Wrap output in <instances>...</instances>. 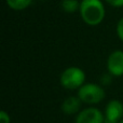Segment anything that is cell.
I'll list each match as a JSON object with an SVG mask.
<instances>
[{
    "instance_id": "6da1fadb",
    "label": "cell",
    "mask_w": 123,
    "mask_h": 123,
    "mask_svg": "<svg viewBox=\"0 0 123 123\" xmlns=\"http://www.w3.org/2000/svg\"><path fill=\"white\" fill-rule=\"evenodd\" d=\"M79 12L82 21L89 26L99 25L106 15L102 0H81Z\"/></svg>"
},
{
    "instance_id": "7c38bea8",
    "label": "cell",
    "mask_w": 123,
    "mask_h": 123,
    "mask_svg": "<svg viewBox=\"0 0 123 123\" xmlns=\"http://www.w3.org/2000/svg\"><path fill=\"white\" fill-rule=\"evenodd\" d=\"M109 6H115V8H121L123 6V0H105Z\"/></svg>"
},
{
    "instance_id": "9a60e30c",
    "label": "cell",
    "mask_w": 123,
    "mask_h": 123,
    "mask_svg": "<svg viewBox=\"0 0 123 123\" xmlns=\"http://www.w3.org/2000/svg\"><path fill=\"white\" fill-rule=\"evenodd\" d=\"M40 1H45V0H40Z\"/></svg>"
},
{
    "instance_id": "4fadbf2b",
    "label": "cell",
    "mask_w": 123,
    "mask_h": 123,
    "mask_svg": "<svg viewBox=\"0 0 123 123\" xmlns=\"http://www.w3.org/2000/svg\"><path fill=\"white\" fill-rule=\"evenodd\" d=\"M111 74H106V76H104L102 78V84H104V85H106V84H109V83L111 82Z\"/></svg>"
},
{
    "instance_id": "5bb4252c",
    "label": "cell",
    "mask_w": 123,
    "mask_h": 123,
    "mask_svg": "<svg viewBox=\"0 0 123 123\" xmlns=\"http://www.w3.org/2000/svg\"><path fill=\"white\" fill-rule=\"evenodd\" d=\"M119 123H123V119H122V120H121V121H120Z\"/></svg>"
},
{
    "instance_id": "7a4b0ae2",
    "label": "cell",
    "mask_w": 123,
    "mask_h": 123,
    "mask_svg": "<svg viewBox=\"0 0 123 123\" xmlns=\"http://www.w3.org/2000/svg\"><path fill=\"white\" fill-rule=\"evenodd\" d=\"M105 90L103 85L97 83H84L80 89L78 90V97L81 99V102L86 105H96L99 104L105 98Z\"/></svg>"
},
{
    "instance_id": "8fae6325",
    "label": "cell",
    "mask_w": 123,
    "mask_h": 123,
    "mask_svg": "<svg viewBox=\"0 0 123 123\" xmlns=\"http://www.w3.org/2000/svg\"><path fill=\"white\" fill-rule=\"evenodd\" d=\"M0 123H11V118L9 113L4 110L0 111Z\"/></svg>"
},
{
    "instance_id": "3957f363",
    "label": "cell",
    "mask_w": 123,
    "mask_h": 123,
    "mask_svg": "<svg viewBox=\"0 0 123 123\" xmlns=\"http://www.w3.org/2000/svg\"><path fill=\"white\" fill-rule=\"evenodd\" d=\"M61 84L67 90H79L85 83V72L80 67L71 66L61 74Z\"/></svg>"
},
{
    "instance_id": "5b68a950",
    "label": "cell",
    "mask_w": 123,
    "mask_h": 123,
    "mask_svg": "<svg viewBox=\"0 0 123 123\" xmlns=\"http://www.w3.org/2000/svg\"><path fill=\"white\" fill-rule=\"evenodd\" d=\"M104 123H119L123 119V104L118 99H112L106 105L104 112Z\"/></svg>"
},
{
    "instance_id": "9c48e42d",
    "label": "cell",
    "mask_w": 123,
    "mask_h": 123,
    "mask_svg": "<svg viewBox=\"0 0 123 123\" xmlns=\"http://www.w3.org/2000/svg\"><path fill=\"white\" fill-rule=\"evenodd\" d=\"M79 0H63L62 1V9L66 13H74L80 9Z\"/></svg>"
},
{
    "instance_id": "8992f818",
    "label": "cell",
    "mask_w": 123,
    "mask_h": 123,
    "mask_svg": "<svg viewBox=\"0 0 123 123\" xmlns=\"http://www.w3.org/2000/svg\"><path fill=\"white\" fill-rule=\"evenodd\" d=\"M107 70L112 77L123 76V51L116 50L108 56Z\"/></svg>"
},
{
    "instance_id": "52a82bcc",
    "label": "cell",
    "mask_w": 123,
    "mask_h": 123,
    "mask_svg": "<svg viewBox=\"0 0 123 123\" xmlns=\"http://www.w3.org/2000/svg\"><path fill=\"white\" fill-rule=\"evenodd\" d=\"M82 102L78 96H69L62 104V111L66 116H74L80 112Z\"/></svg>"
},
{
    "instance_id": "277c9868",
    "label": "cell",
    "mask_w": 123,
    "mask_h": 123,
    "mask_svg": "<svg viewBox=\"0 0 123 123\" xmlns=\"http://www.w3.org/2000/svg\"><path fill=\"white\" fill-rule=\"evenodd\" d=\"M104 113L94 106L86 107L76 117V123H104Z\"/></svg>"
},
{
    "instance_id": "ba28073f",
    "label": "cell",
    "mask_w": 123,
    "mask_h": 123,
    "mask_svg": "<svg viewBox=\"0 0 123 123\" xmlns=\"http://www.w3.org/2000/svg\"><path fill=\"white\" fill-rule=\"evenodd\" d=\"M10 9L14 11H23L32 3V0H6Z\"/></svg>"
},
{
    "instance_id": "30bf717a",
    "label": "cell",
    "mask_w": 123,
    "mask_h": 123,
    "mask_svg": "<svg viewBox=\"0 0 123 123\" xmlns=\"http://www.w3.org/2000/svg\"><path fill=\"white\" fill-rule=\"evenodd\" d=\"M117 35L120 40L123 41V17L117 24Z\"/></svg>"
}]
</instances>
